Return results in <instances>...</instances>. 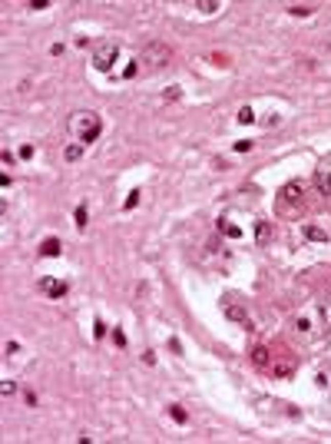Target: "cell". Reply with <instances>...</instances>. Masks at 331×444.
<instances>
[{
	"mask_svg": "<svg viewBox=\"0 0 331 444\" xmlns=\"http://www.w3.org/2000/svg\"><path fill=\"white\" fill-rule=\"evenodd\" d=\"M70 133H73V136L80 139L83 146H90V143H93V139L103 133V119H100V113H90V110L73 113V116H70Z\"/></svg>",
	"mask_w": 331,
	"mask_h": 444,
	"instance_id": "obj_1",
	"label": "cell"
},
{
	"mask_svg": "<svg viewBox=\"0 0 331 444\" xmlns=\"http://www.w3.org/2000/svg\"><path fill=\"white\" fill-rule=\"evenodd\" d=\"M169 60H172V50H169L166 44H146L136 63H139V70H146V73H156V70H163Z\"/></svg>",
	"mask_w": 331,
	"mask_h": 444,
	"instance_id": "obj_2",
	"label": "cell"
},
{
	"mask_svg": "<svg viewBox=\"0 0 331 444\" xmlns=\"http://www.w3.org/2000/svg\"><path fill=\"white\" fill-rule=\"evenodd\" d=\"M305 206V186L298 179L295 182H285L278 189V213H295V209Z\"/></svg>",
	"mask_w": 331,
	"mask_h": 444,
	"instance_id": "obj_3",
	"label": "cell"
},
{
	"mask_svg": "<svg viewBox=\"0 0 331 444\" xmlns=\"http://www.w3.org/2000/svg\"><path fill=\"white\" fill-rule=\"evenodd\" d=\"M116 60H119V44H113V40H103V44L93 47V67L100 70V73H109Z\"/></svg>",
	"mask_w": 331,
	"mask_h": 444,
	"instance_id": "obj_4",
	"label": "cell"
},
{
	"mask_svg": "<svg viewBox=\"0 0 331 444\" xmlns=\"http://www.w3.org/2000/svg\"><path fill=\"white\" fill-rule=\"evenodd\" d=\"M222 315L229 322H238V325H249V312H245V302L238 295H225L222 299Z\"/></svg>",
	"mask_w": 331,
	"mask_h": 444,
	"instance_id": "obj_5",
	"label": "cell"
},
{
	"mask_svg": "<svg viewBox=\"0 0 331 444\" xmlns=\"http://www.w3.org/2000/svg\"><path fill=\"white\" fill-rule=\"evenodd\" d=\"M40 288H43V292L50 295V299H63V295H67V282H63V279H50V276H43V279H40Z\"/></svg>",
	"mask_w": 331,
	"mask_h": 444,
	"instance_id": "obj_6",
	"label": "cell"
},
{
	"mask_svg": "<svg viewBox=\"0 0 331 444\" xmlns=\"http://www.w3.org/2000/svg\"><path fill=\"white\" fill-rule=\"evenodd\" d=\"M315 182H318V189L325 196H331V163H325L318 173H315Z\"/></svg>",
	"mask_w": 331,
	"mask_h": 444,
	"instance_id": "obj_7",
	"label": "cell"
},
{
	"mask_svg": "<svg viewBox=\"0 0 331 444\" xmlns=\"http://www.w3.org/2000/svg\"><path fill=\"white\" fill-rule=\"evenodd\" d=\"M219 232H222V236H229V239H242V229H238L235 222H229V219L219 222Z\"/></svg>",
	"mask_w": 331,
	"mask_h": 444,
	"instance_id": "obj_8",
	"label": "cell"
},
{
	"mask_svg": "<svg viewBox=\"0 0 331 444\" xmlns=\"http://www.w3.org/2000/svg\"><path fill=\"white\" fill-rule=\"evenodd\" d=\"M269 236H272V222H258L255 225V242L265 245V242H269Z\"/></svg>",
	"mask_w": 331,
	"mask_h": 444,
	"instance_id": "obj_9",
	"label": "cell"
},
{
	"mask_svg": "<svg viewBox=\"0 0 331 444\" xmlns=\"http://www.w3.org/2000/svg\"><path fill=\"white\" fill-rule=\"evenodd\" d=\"M40 256H60V239H47L40 245Z\"/></svg>",
	"mask_w": 331,
	"mask_h": 444,
	"instance_id": "obj_10",
	"label": "cell"
},
{
	"mask_svg": "<svg viewBox=\"0 0 331 444\" xmlns=\"http://www.w3.org/2000/svg\"><path fill=\"white\" fill-rule=\"evenodd\" d=\"M305 239H315V242H328V232L315 229V225H305Z\"/></svg>",
	"mask_w": 331,
	"mask_h": 444,
	"instance_id": "obj_11",
	"label": "cell"
},
{
	"mask_svg": "<svg viewBox=\"0 0 331 444\" xmlns=\"http://www.w3.org/2000/svg\"><path fill=\"white\" fill-rule=\"evenodd\" d=\"M252 362H255L258 368H269V351H265V348H255V351H252Z\"/></svg>",
	"mask_w": 331,
	"mask_h": 444,
	"instance_id": "obj_12",
	"label": "cell"
},
{
	"mask_svg": "<svg viewBox=\"0 0 331 444\" xmlns=\"http://www.w3.org/2000/svg\"><path fill=\"white\" fill-rule=\"evenodd\" d=\"M63 156H67L70 163H73V159H80V156H83V143H73V146H67V150H63Z\"/></svg>",
	"mask_w": 331,
	"mask_h": 444,
	"instance_id": "obj_13",
	"label": "cell"
},
{
	"mask_svg": "<svg viewBox=\"0 0 331 444\" xmlns=\"http://www.w3.org/2000/svg\"><path fill=\"white\" fill-rule=\"evenodd\" d=\"M288 13H292V17H312L315 7H301V4H295V7H288Z\"/></svg>",
	"mask_w": 331,
	"mask_h": 444,
	"instance_id": "obj_14",
	"label": "cell"
},
{
	"mask_svg": "<svg viewBox=\"0 0 331 444\" xmlns=\"http://www.w3.org/2000/svg\"><path fill=\"white\" fill-rule=\"evenodd\" d=\"M195 10H202V13H215V10H219V4H215V0H199V4H195Z\"/></svg>",
	"mask_w": 331,
	"mask_h": 444,
	"instance_id": "obj_15",
	"label": "cell"
},
{
	"mask_svg": "<svg viewBox=\"0 0 331 444\" xmlns=\"http://www.w3.org/2000/svg\"><path fill=\"white\" fill-rule=\"evenodd\" d=\"M238 123H255V113H252V107H242V110H238Z\"/></svg>",
	"mask_w": 331,
	"mask_h": 444,
	"instance_id": "obj_16",
	"label": "cell"
},
{
	"mask_svg": "<svg viewBox=\"0 0 331 444\" xmlns=\"http://www.w3.org/2000/svg\"><path fill=\"white\" fill-rule=\"evenodd\" d=\"M295 325H298V332L305 335V332H312V319H308V315H301L298 322H295Z\"/></svg>",
	"mask_w": 331,
	"mask_h": 444,
	"instance_id": "obj_17",
	"label": "cell"
},
{
	"mask_svg": "<svg viewBox=\"0 0 331 444\" xmlns=\"http://www.w3.org/2000/svg\"><path fill=\"white\" fill-rule=\"evenodd\" d=\"M169 414H172V418L179 421V425H186V411H182L179 405H172V408H169Z\"/></svg>",
	"mask_w": 331,
	"mask_h": 444,
	"instance_id": "obj_18",
	"label": "cell"
},
{
	"mask_svg": "<svg viewBox=\"0 0 331 444\" xmlns=\"http://www.w3.org/2000/svg\"><path fill=\"white\" fill-rule=\"evenodd\" d=\"M139 196H143V193H139V189H133V193L126 196V209H133V206H136V202H139Z\"/></svg>",
	"mask_w": 331,
	"mask_h": 444,
	"instance_id": "obj_19",
	"label": "cell"
},
{
	"mask_svg": "<svg viewBox=\"0 0 331 444\" xmlns=\"http://www.w3.org/2000/svg\"><path fill=\"white\" fill-rule=\"evenodd\" d=\"M76 225H80V229H83V225H86V209H83V206L76 209Z\"/></svg>",
	"mask_w": 331,
	"mask_h": 444,
	"instance_id": "obj_20",
	"label": "cell"
},
{
	"mask_svg": "<svg viewBox=\"0 0 331 444\" xmlns=\"http://www.w3.org/2000/svg\"><path fill=\"white\" fill-rule=\"evenodd\" d=\"M249 150H252L249 139H238V143H235V153H249Z\"/></svg>",
	"mask_w": 331,
	"mask_h": 444,
	"instance_id": "obj_21",
	"label": "cell"
},
{
	"mask_svg": "<svg viewBox=\"0 0 331 444\" xmlns=\"http://www.w3.org/2000/svg\"><path fill=\"white\" fill-rule=\"evenodd\" d=\"M113 342H116L119 348H123V345H126V335H123V332H119V328H116V332H113Z\"/></svg>",
	"mask_w": 331,
	"mask_h": 444,
	"instance_id": "obj_22",
	"label": "cell"
},
{
	"mask_svg": "<svg viewBox=\"0 0 331 444\" xmlns=\"http://www.w3.org/2000/svg\"><path fill=\"white\" fill-rule=\"evenodd\" d=\"M166 100H179V87H169L166 90Z\"/></svg>",
	"mask_w": 331,
	"mask_h": 444,
	"instance_id": "obj_23",
	"label": "cell"
},
{
	"mask_svg": "<svg viewBox=\"0 0 331 444\" xmlns=\"http://www.w3.org/2000/svg\"><path fill=\"white\" fill-rule=\"evenodd\" d=\"M325 325H328V335H331V308H325Z\"/></svg>",
	"mask_w": 331,
	"mask_h": 444,
	"instance_id": "obj_24",
	"label": "cell"
},
{
	"mask_svg": "<svg viewBox=\"0 0 331 444\" xmlns=\"http://www.w3.org/2000/svg\"><path fill=\"white\" fill-rule=\"evenodd\" d=\"M318 382H321V388H331V382H328V378H325V375H321V378H318Z\"/></svg>",
	"mask_w": 331,
	"mask_h": 444,
	"instance_id": "obj_25",
	"label": "cell"
}]
</instances>
